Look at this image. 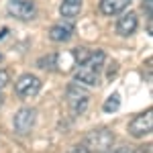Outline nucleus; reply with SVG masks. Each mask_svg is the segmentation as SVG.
I'll list each match as a JSON object with an SVG mask.
<instances>
[{"label":"nucleus","mask_w":153,"mask_h":153,"mask_svg":"<svg viewBox=\"0 0 153 153\" xmlns=\"http://www.w3.org/2000/svg\"><path fill=\"white\" fill-rule=\"evenodd\" d=\"M104 59H106L104 51L90 53L78 65V70H76V82L86 84V86H98L100 84V71L104 68Z\"/></svg>","instance_id":"f257e3e1"},{"label":"nucleus","mask_w":153,"mask_h":153,"mask_svg":"<svg viewBox=\"0 0 153 153\" xmlns=\"http://www.w3.org/2000/svg\"><path fill=\"white\" fill-rule=\"evenodd\" d=\"M112 143H114V133L106 127H100L86 135L84 147L90 153H108L112 149Z\"/></svg>","instance_id":"f03ea898"},{"label":"nucleus","mask_w":153,"mask_h":153,"mask_svg":"<svg viewBox=\"0 0 153 153\" xmlns=\"http://www.w3.org/2000/svg\"><path fill=\"white\" fill-rule=\"evenodd\" d=\"M65 98H68V104H70L74 117H80V114L86 112L88 102H90V94L84 90L80 84H71V86H68V94H65Z\"/></svg>","instance_id":"7ed1b4c3"},{"label":"nucleus","mask_w":153,"mask_h":153,"mask_svg":"<svg viewBox=\"0 0 153 153\" xmlns=\"http://www.w3.org/2000/svg\"><path fill=\"white\" fill-rule=\"evenodd\" d=\"M151 129H153V110L151 108H147L145 112L137 114L129 123V135L135 137V139H143L145 135L151 133Z\"/></svg>","instance_id":"20e7f679"},{"label":"nucleus","mask_w":153,"mask_h":153,"mask_svg":"<svg viewBox=\"0 0 153 153\" xmlns=\"http://www.w3.org/2000/svg\"><path fill=\"white\" fill-rule=\"evenodd\" d=\"M41 90V80L33 74H23L16 82H14V94L19 98H33Z\"/></svg>","instance_id":"39448f33"},{"label":"nucleus","mask_w":153,"mask_h":153,"mask_svg":"<svg viewBox=\"0 0 153 153\" xmlns=\"http://www.w3.org/2000/svg\"><path fill=\"white\" fill-rule=\"evenodd\" d=\"M6 10L14 19L31 21V19H35V14H37V6H35L33 0H8Z\"/></svg>","instance_id":"423d86ee"},{"label":"nucleus","mask_w":153,"mask_h":153,"mask_svg":"<svg viewBox=\"0 0 153 153\" xmlns=\"http://www.w3.org/2000/svg\"><path fill=\"white\" fill-rule=\"evenodd\" d=\"M35 120H37L35 108H21V110L14 114V118H12V125H14V131H16L19 135H27V133L33 131Z\"/></svg>","instance_id":"0eeeda50"},{"label":"nucleus","mask_w":153,"mask_h":153,"mask_svg":"<svg viewBox=\"0 0 153 153\" xmlns=\"http://www.w3.org/2000/svg\"><path fill=\"white\" fill-rule=\"evenodd\" d=\"M137 25H139L137 14H135V12H127V14H123V16L118 19L117 33H118V35H123V37H129V35H133V33L137 31Z\"/></svg>","instance_id":"6e6552de"},{"label":"nucleus","mask_w":153,"mask_h":153,"mask_svg":"<svg viewBox=\"0 0 153 153\" xmlns=\"http://www.w3.org/2000/svg\"><path fill=\"white\" fill-rule=\"evenodd\" d=\"M129 4H131V0H100L98 10L102 12V14H106V16H112V14L123 12Z\"/></svg>","instance_id":"1a4fd4ad"},{"label":"nucleus","mask_w":153,"mask_h":153,"mask_svg":"<svg viewBox=\"0 0 153 153\" xmlns=\"http://www.w3.org/2000/svg\"><path fill=\"white\" fill-rule=\"evenodd\" d=\"M71 33H74V27L71 25H53L49 29V39L55 41V43H63V41H70Z\"/></svg>","instance_id":"9d476101"},{"label":"nucleus","mask_w":153,"mask_h":153,"mask_svg":"<svg viewBox=\"0 0 153 153\" xmlns=\"http://www.w3.org/2000/svg\"><path fill=\"white\" fill-rule=\"evenodd\" d=\"M82 10V0H63L59 4V12L63 19H76Z\"/></svg>","instance_id":"9b49d317"},{"label":"nucleus","mask_w":153,"mask_h":153,"mask_svg":"<svg viewBox=\"0 0 153 153\" xmlns=\"http://www.w3.org/2000/svg\"><path fill=\"white\" fill-rule=\"evenodd\" d=\"M118 106H120V96L114 92V94H110L108 98H106V102H104V106H102V110L110 114V112H117Z\"/></svg>","instance_id":"f8f14e48"},{"label":"nucleus","mask_w":153,"mask_h":153,"mask_svg":"<svg viewBox=\"0 0 153 153\" xmlns=\"http://www.w3.org/2000/svg\"><path fill=\"white\" fill-rule=\"evenodd\" d=\"M151 4H153V0H145V2H143V10L147 14V21H149V23H151Z\"/></svg>","instance_id":"ddd939ff"},{"label":"nucleus","mask_w":153,"mask_h":153,"mask_svg":"<svg viewBox=\"0 0 153 153\" xmlns=\"http://www.w3.org/2000/svg\"><path fill=\"white\" fill-rule=\"evenodd\" d=\"M68 153H90V151L84 147V143H82V145H74V147H71Z\"/></svg>","instance_id":"4468645a"},{"label":"nucleus","mask_w":153,"mask_h":153,"mask_svg":"<svg viewBox=\"0 0 153 153\" xmlns=\"http://www.w3.org/2000/svg\"><path fill=\"white\" fill-rule=\"evenodd\" d=\"M6 84H8V74H6L4 70H0V90H2Z\"/></svg>","instance_id":"2eb2a0df"},{"label":"nucleus","mask_w":153,"mask_h":153,"mask_svg":"<svg viewBox=\"0 0 153 153\" xmlns=\"http://www.w3.org/2000/svg\"><path fill=\"white\" fill-rule=\"evenodd\" d=\"M112 153H135L131 147H120V149H117V151H112Z\"/></svg>","instance_id":"dca6fc26"},{"label":"nucleus","mask_w":153,"mask_h":153,"mask_svg":"<svg viewBox=\"0 0 153 153\" xmlns=\"http://www.w3.org/2000/svg\"><path fill=\"white\" fill-rule=\"evenodd\" d=\"M6 33H8V29H6V27H4V29H0V39L6 35Z\"/></svg>","instance_id":"f3484780"},{"label":"nucleus","mask_w":153,"mask_h":153,"mask_svg":"<svg viewBox=\"0 0 153 153\" xmlns=\"http://www.w3.org/2000/svg\"><path fill=\"white\" fill-rule=\"evenodd\" d=\"M2 102H4V100H2V96H0V106H2Z\"/></svg>","instance_id":"a211bd4d"},{"label":"nucleus","mask_w":153,"mask_h":153,"mask_svg":"<svg viewBox=\"0 0 153 153\" xmlns=\"http://www.w3.org/2000/svg\"><path fill=\"white\" fill-rule=\"evenodd\" d=\"M0 63H2V53H0Z\"/></svg>","instance_id":"6ab92c4d"}]
</instances>
